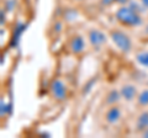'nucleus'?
<instances>
[{
	"label": "nucleus",
	"instance_id": "nucleus-1",
	"mask_svg": "<svg viewBox=\"0 0 148 138\" xmlns=\"http://www.w3.org/2000/svg\"><path fill=\"white\" fill-rule=\"evenodd\" d=\"M116 19L121 24L128 25V26H138L142 22L141 16L137 14V11H135L131 8H125V6L117 10Z\"/></svg>",
	"mask_w": 148,
	"mask_h": 138
},
{
	"label": "nucleus",
	"instance_id": "nucleus-2",
	"mask_svg": "<svg viewBox=\"0 0 148 138\" xmlns=\"http://www.w3.org/2000/svg\"><path fill=\"white\" fill-rule=\"evenodd\" d=\"M110 36H111L112 42L116 44V47L120 51H122V52H130V51H131L132 43L126 33H123L122 31H112Z\"/></svg>",
	"mask_w": 148,
	"mask_h": 138
},
{
	"label": "nucleus",
	"instance_id": "nucleus-3",
	"mask_svg": "<svg viewBox=\"0 0 148 138\" xmlns=\"http://www.w3.org/2000/svg\"><path fill=\"white\" fill-rule=\"evenodd\" d=\"M51 93L57 100L62 101L67 98V86L62 80L56 79L51 84Z\"/></svg>",
	"mask_w": 148,
	"mask_h": 138
},
{
	"label": "nucleus",
	"instance_id": "nucleus-4",
	"mask_svg": "<svg viewBox=\"0 0 148 138\" xmlns=\"http://www.w3.org/2000/svg\"><path fill=\"white\" fill-rule=\"evenodd\" d=\"M89 41L94 47H100L103 43L106 42V36L104 32H101L100 30H91L89 31Z\"/></svg>",
	"mask_w": 148,
	"mask_h": 138
},
{
	"label": "nucleus",
	"instance_id": "nucleus-5",
	"mask_svg": "<svg viewBox=\"0 0 148 138\" xmlns=\"http://www.w3.org/2000/svg\"><path fill=\"white\" fill-rule=\"evenodd\" d=\"M85 48V42L83 40L82 36H75L72 41H71V51L73 53H82Z\"/></svg>",
	"mask_w": 148,
	"mask_h": 138
},
{
	"label": "nucleus",
	"instance_id": "nucleus-6",
	"mask_svg": "<svg viewBox=\"0 0 148 138\" xmlns=\"http://www.w3.org/2000/svg\"><path fill=\"white\" fill-rule=\"evenodd\" d=\"M120 117H121V111H120V109L116 107V106H112L109 109V111L106 112L105 115V118L106 121H108L109 123H111V125H114V123H116Z\"/></svg>",
	"mask_w": 148,
	"mask_h": 138
},
{
	"label": "nucleus",
	"instance_id": "nucleus-7",
	"mask_svg": "<svg viewBox=\"0 0 148 138\" xmlns=\"http://www.w3.org/2000/svg\"><path fill=\"white\" fill-rule=\"evenodd\" d=\"M120 94H121L122 98L126 100V101H131L135 99V96H136V88H135V85H123L121 90H120Z\"/></svg>",
	"mask_w": 148,
	"mask_h": 138
},
{
	"label": "nucleus",
	"instance_id": "nucleus-8",
	"mask_svg": "<svg viewBox=\"0 0 148 138\" xmlns=\"http://www.w3.org/2000/svg\"><path fill=\"white\" fill-rule=\"evenodd\" d=\"M26 30V25L24 24H18L17 27L15 29V32H14V36H12V41H11V46H16L18 40H20L22 32H24Z\"/></svg>",
	"mask_w": 148,
	"mask_h": 138
},
{
	"label": "nucleus",
	"instance_id": "nucleus-9",
	"mask_svg": "<svg viewBox=\"0 0 148 138\" xmlns=\"http://www.w3.org/2000/svg\"><path fill=\"white\" fill-rule=\"evenodd\" d=\"M137 128L138 130H146L148 128V112H143L137 120Z\"/></svg>",
	"mask_w": 148,
	"mask_h": 138
},
{
	"label": "nucleus",
	"instance_id": "nucleus-10",
	"mask_svg": "<svg viewBox=\"0 0 148 138\" xmlns=\"http://www.w3.org/2000/svg\"><path fill=\"white\" fill-rule=\"evenodd\" d=\"M120 96H121V94H120L119 91H116V90H111L110 93L108 94V99H106V102L112 105V104L117 102V101L120 100Z\"/></svg>",
	"mask_w": 148,
	"mask_h": 138
},
{
	"label": "nucleus",
	"instance_id": "nucleus-11",
	"mask_svg": "<svg viewBox=\"0 0 148 138\" xmlns=\"http://www.w3.org/2000/svg\"><path fill=\"white\" fill-rule=\"evenodd\" d=\"M136 61L138 64H141L142 67H147L148 68V52H141L136 56Z\"/></svg>",
	"mask_w": 148,
	"mask_h": 138
},
{
	"label": "nucleus",
	"instance_id": "nucleus-12",
	"mask_svg": "<svg viewBox=\"0 0 148 138\" xmlns=\"http://www.w3.org/2000/svg\"><path fill=\"white\" fill-rule=\"evenodd\" d=\"M138 104L141 106H147L148 105V89L143 90L142 93L138 95Z\"/></svg>",
	"mask_w": 148,
	"mask_h": 138
},
{
	"label": "nucleus",
	"instance_id": "nucleus-13",
	"mask_svg": "<svg viewBox=\"0 0 148 138\" xmlns=\"http://www.w3.org/2000/svg\"><path fill=\"white\" fill-rule=\"evenodd\" d=\"M0 105H1V110H0V113H1V116L6 115L11 110V105L10 104H5V101H4V100H1Z\"/></svg>",
	"mask_w": 148,
	"mask_h": 138
},
{
	"label": "nucleus",
	"instance_id": "nucleus-14",
	"mask_svg": "<svg viewBox=\"0 0 148 138\" xmlns=\"http://www.w3.org/2000/svg\"><path fill=\"white\" fill-rule=\"evenodd\" d=\"M114 1H116V0H101V4H103V5H110V4H112Z\"/></svg>",
	"mask_w": 148,
	"mask_h": 138
},
{
	"label": "nucleus",
	"instance_id": "nucleus-15",
	"mask_svg": "<svg viewBox=\"0 0 148 138\" xmlns=\"http://www.w3.org/2000/svg\"><path fill=\"white\" fill-rule=\"evenodd\" d=\"M4 22H5V20H4V10H1V25H4Z\"/></svg>",
	"mask_w": 148,
	"mask_h": 138
},
{
	"label": "nucleus",
	"instance_id": "nucleus-16",
	"mask_svg": "<svg viewBox=\"0 0 148 138\" xmlns=\"http://www.w3.org/2000/svg\"><path fill=\"white\" fill-rule=\"evenodd\" d=\"M142 4L145 5L146 8H148V0H142Z\"/></svg>",
	"mask_w": 148,
	"mask_h": 138
},
{
	"label": "nucleus",
	"instance_id": "nucleus-17",
	"mask_svg": "<svg viewBox=\"0 0 148 138\" xmlns=\"http://www.w3.org/2000/svg\"><path fill=\"white\" fill-rule=\"evenodd\" d=\"M116 1H119L120 4H123V3H126V1H128V0H116Z\"/></svg>",
	"mask_w": 148,
	"mask_h": 138
},
{
	"label": "nucleus",
	"instance_id": "nucleus-18",
	"mask_svg": "<svg viewBox=\"0 0 148 138\" xmlns=\"http://www.w3.org/2000/svg\"><path fill=\"white\" fill-rule=\"evenodd\" d=\"M143 136H145V137H147V138H148V130H147V131H145V132H143Z\"/></svg>",
	"mask_w": 148,
	"mask_h": 138
}]
</instances>
